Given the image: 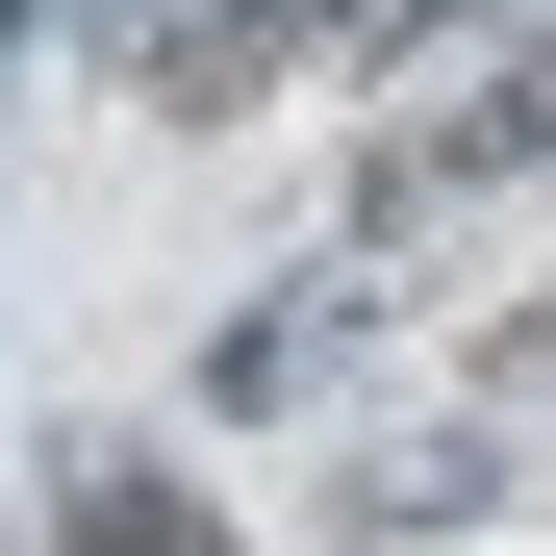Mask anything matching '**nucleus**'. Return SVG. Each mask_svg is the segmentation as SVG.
<instances>
[{
  "instance_id": "1",
  "label": "nucleus",
  "mask_w": 556,
  "mask_h": 556,
  "mask_svg": "<svg viewBox=\"0 0 556 556\" xmlns=\"http://www.w3.org/2000/svg\"><path fill=\"white\" fill-rule=\"evenodd\" d=\"M127 76H152L177 127H228V102H278V76H304V0H152Z\"/></svg>"
},
{
  "instance_id": "2",
  "label": "nucleus",
  "mask_w": 556,
  "mask_h": 556,
  "mask_svg": "<svg viewBox=\"0 0 556 556\" xmlns=\"http://www.w3.org/2000/svg\"><path fill=\"white\" fill-rule=\"evenodd\" d=\"M51 556H228V506L177 455H51Z\"/></svg>"
},
{
  "instance_id": "3",
  "label": "nucleus",
  "mask_w": 556,
  "mask_h": 556,
  "mask_svg": "<svg viewBox=\"0 0 556 556\" xmlns=\"http://www.w3.org/2000/svg\"><path fill=\"white\" fill-rule=\"evenodd\" d=\"M430 26V0H304V51H405Z\"/></svg>"
},
{
  "instance_id": "4",
  "label": "nucleus",
  "mask_w": 556,
  "mask_h": 556,
  "mask_svg": "<svg viewBox=\"0 0 556 556\" xmlns=\"http://www.w3.org/2000/svg\"><path fill=\"white\" fill-rule=\"evenodd\" d=\"M0 26H26V0H0Z\"/></svg>"
}]
</instances>
